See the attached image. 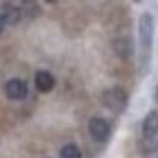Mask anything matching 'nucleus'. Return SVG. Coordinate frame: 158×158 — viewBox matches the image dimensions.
I'll list each match as a JSON object with an SVG mask.
<instances>
[{
    "label": "nucleus",
    "instance_id": "nucleus-12",
    "mask_svg": "<svg viewBox=\"0 0 158 158\" xmlns=\"http://www.w3.org/2000/svg\"><path fill=\"white\" fill-rule=\"evenodd\" d=\"M156 149H158V143H156Z\"/></svg>",
    "mask_w": 158,
    "mask_h": 158
},
{
    "label": "nucleus",
    "instance_id": "nucleus-8",
    "mask_svg": "<svg viewBox=\"0 0 158 158\" xmlns=\"http://www.w3.org/2000/svg\"><path fill=\"white\" fill-rule=\"evenodd\" d=\"M59 158H81V149H79L77 145H73V143H68V145L62 147Z\"/></svg>",
    "mask_w": 158,
    "mask_h": 158
},
{
    "label": "nucleus",
    "instance_id": "nucleus-5",
    "mask_svg": "<svg viewBox=\"0 0 158 158\" xmlns=\"http://www.w3.org/2000/svg\"><path fill=\"white\" fill-rule=\"evenodd\" d=\"M0 15H2L5 24H18L20 20H22V9H20V5H11V2H5L2 7H0Z\"/></svg>",
    "mask_w": 158,
    "mask_h": 158
},
{
    "label": "nucleus",
    "instance_id": "nucleus-2",
    "mask_svg": "<svg viewBox=\"0 0 158 158\" xmlns=\"http://www.w3.org/2000/svg\"><path fill=\"white\" fill-rule=\"evenodd\" d=\"M101 101H103V106H106L108 110L121 112V110H125V106H127V92H125L123 88H108V90H103V94H101Z\"/></svg>",
    "mask_w": 158,
    "mask_h": 158
},
{
    "label": "nucleus",
    "instance_id": "nucleus-3",
    "mask_svg": "<svg viewBox=\"0 0 158 158\" xmlns=\"http://www.w3.org/2000/svg\"><path fill=\"white\" fill-rule=\"evenodd\" d=\"M5 94H7V99H11V101H22V99H27V94H29V86H27L24 79L13 77V79H9L5 84Z\"/></svg>",
    "mask_w": 158,
    "mask_h": 158
},
{
    "label": "nucleus",
    "instance_id": "nucleus-11",
    "mask_svg": "<svg viewBox=\"0 0 158 158\" xmlns=\"http://www.w3.org/2000/svg\"><path fill=\"white\" fill-rule=\"evenodd\" d=\"M5 27H7V24H5V20H2V15H0V33L5 31Z\"/></svg>",
    "mask_w": 158,
    "mask_h": 158
},
{
    "label": "nucleus",
    "instance_id": "nucleus-7",
    "mask_svg": "<svg viewBox=\"0 0 158 158\" xmlns=\"http://www.w3.org/2000/svg\"><path fill=\"white\" fill-rule=\"evenodd\" d=\"M143 132H145V136H156V134H158V110H152V112L145 116Z\"/></svg>",
    "mask_w": 158,
    "mask_h": 158
},
{
    "label": "nucleus",
    "instance_id": "nucleus-1",
    "mask_svg": "<svg viewBox=\"0 0 158 158\" xmlns=\"http://www.w3.org/2000/svg\"><path fill=\"white\" fill-rule=\"evenodd\" d=\"M154 15L152 13H143L138 18V46H141V62H143V70L147 68L149 55H152V44H154Z\"/></svg>",
    "mask_w": 158,
    "mask_h": 158
},
{
    "label": "nucleus",
    "instance_id": "nucleus-10",
    "mask_svg": "<svg viewBox=\"0 0 158 158\" xmlns=\"http://www.w3.org/2000/svg\"><path fill=\"white\" fill-rule=\"evenodd\" d=\"M20 9H22V15H29V18H35L40 13V7L35 2H22L20 5Z\"/></svg>",
    "mask_w": 158,
    "mask_h": 158
},
{
    "label": "nucleus",
    "instance_id": "nucleus-6",
    "mask_svg": "<svg viewBox=\"0 0 158 158\" xmlns=\"http://www.w3.org/2000/svg\"><path fill=\"white\" fill-rule=\"evenodd\" d=\"M55 88V77L48 70H37L35 73V90L37 92H51Z\"/></svg>",
    "mask_w": 158,
    "mask_h": 158
},
{
    "label": "nucleus",
    "instance_id": "nucleus-13",
    "mask_svg": "<svg viewBox=\"0 0 158 158\" xmlns=\"http://www.w3.org/2000/svg\"><path fill=\"white\" fill-rule=\"evenodd\" d=\"M156 94H158V90H156Z\"/></svg>",
    "mask_w": 158,
    "mask_h": 158
},
{
    "label": "nucleus",
    "instance_id": "nucleus-4",
    "mask_svg": "<svg viewBox=\"0 0 158 158\" xmlns=\"http://www.w3.org/2000/svg\"><path fill=\"white\" fill-rule=\"evenodd\" d=\"M88 132H90V136L94 138L97 143H106L110 138V125L101 116H94V118L88 121Z\"/></svg>",
    "mask_w": 158,
    "mask_h": 158
},
{
    "label": "nucleus",
    "instance_id": "nucleus-9",
    "mask_svg": "<svg viewBox=\"0 0 158 158\" xmlns=\"http://www.w3.org/2000/svg\"><path fill=\"white\" fill-rule=\"evenodd\" d=\"M116 53L121 55V57H130L132 55V44H130V40L125 37V40H116Z\"/></svg>",
    "mask_w": 158,
    "mask_h": 158
}]
</instances>
